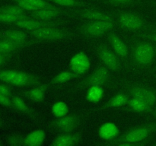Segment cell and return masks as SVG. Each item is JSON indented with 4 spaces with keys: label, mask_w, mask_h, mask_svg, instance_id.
I'll return each instance as SVG.
<instances>
[{
    "label": "cell",
    "mask_w": 156,
    "mask_h": 146,
    "mask_svg": "<svg viewBox=\"0 0 156 146\" xmlns=\"http://www.w3.org/2000/svg\"><path fill=\"white\" fill-rule=\"evenodd\" d=\"M117 20L123 28L129 30H138L152 27L138 14L129 12H120L117 14Z\"/></svg>",
    "instance_id": "cell-5"
},
{
    "label": "cell",
    "mask_w": 156,
    "mask_h": 146,
    "mask_svg": "<svg viewBox=\"0 0 156 146\" xmlns=\"http://www.w3.org/2000/svg\"><path fill=\"white\" fill-rule=\"evenodd\" d=\"M81 75L75 73L72 71H62L61 72L58 73L51 81L50 84L51 85H57V84H62L72 80V79L80 78Z\"/></svg>",
    "instance_id": "cell-25"
},
{
    "label": "cell",
    "mask_w": 156,
    "mask_h": 146,
    "mask_svg": "<svg viewBox=\"0 0 156 146\" xmlns=\"http://www.w3.org/2000/svg\"><path fill=\"white\" fill-rule=\"evenodd\" d=\"M46 138V133L43 129H36L24 136V145L41 146L44 144Z\"/></svg>",
    "instance_id": "cell-19"
},
{
    "label": "cell",
    "mask_w": 156,
    "mask_h": 146,
    "mask_svg": "<svg viewBox=\"0 0 156 146\" xmlns=\"http://www.w3.org/2000/svg\"><path fill=\"white\" fill-rule=\"evenodd\" d=\"M1 145H3V142H2V141L1 140V138H0V146Z\"/></svg>",
    "instance_id": "cell-40"
},
{
    "label": "cell",
    "mask_w": 156,
    "mask_h": 146,
    "mask_svg": "<svg viewBox=\"0 0 156 146\" xmlns=\"http://www.w3.org/2000/svg\"><path fill=\"white\" fill-rule=\"evenodd\" d=\"M156 132V122L143 125L139 127L133 128L126 131L115 139L106 141L104 144L107 145H117L120 142H130L133 146H141L146 144V139Z\"/></svg>",
    "instance_id": "cell-1"
},
{
    "label": "cell",
    "mask_w": 156,
    "mask_h": 146,
    "mask_svg": "<svg viewBox=\"0 0 156 146\" xmlns=\"http://www.w3.org/2000/svg\"><path fill=\"white\" fill-rule=\"evenodd\" d=\"M12 103H13V106L17 110L20 111V112L23 113L24 114H27L29 116L32 117L34 119H37L38 118V114L37 112H35L33 109L29 107L25 102L22 100L20 97L18 96H14L12 97Z\"/></svg>",
    "instance_id": "cell-23"
},
{
    "label": "cell",
    "mask_w": 156,
    "mask_h": 146,
    "mask_svg": "<svg viewBox=\"0 0 156 146\" xmlns=\"http://www.w3.org/2000/svg\"><path fill=\"white\" fill-rule=\"evenodd\" d=\"M131 97H135L144 100L153 107L156 104V93L151 88L138 85H129L126 88Z\"/></svg>",
    "instance_id": "cell-9"
},
{
    "label": "cell",
    "mask_w": 156,
    "mask_h": 146,
    "mask_svg": "<svg viewBox=\"0 0 156 146\" xmlns=\"http://www.w3.org/2000/svg\"><path fill=\"white\" fill-rule=\"evenodd\" d=\"M30 16H15L11 14L0 12V22L3 23H15L18 21L24 19H30Z\"/></svg>",
    "instance_id": "cell-28"
},
{
    "label": "cell",
    "mask_w": 156,
    "mask_h": 146,
    "mask_svg": "<svg viewBox=\"0 0 156 146\" xmlns=\"http://www.w3.org/2000/svg\"><path fill=\"white\" fill-rule=\"evenodd\" d=\"M115 25L114 21H92L79 26L76 31L88 37H99L111 31Z\"/></svg>",
    "instance_id": "cell-3"
},
{
    "label": "cell",
    "mask_w": 156,
    "mask_h": 146,
    "mask_svg": "<svg viewBox=\"0 0 156 146\" xmlns=\"http://www.w3.org/2000/svg\"><path fill=\"white\" fill-rule=\"evenodd\" d=\"M0 12L11 14V15H15V16H26L24 9H21L18 5L5 6V7L1 8Z\"/></svg>",
    "instance_id": "cell-29"
},
{
    "label": "cell",
    "mask_w": 156,
    "mask_h": 146,
    "mask_svg": "<svg viewBox=\"0 0 156 146\" xmlns=\"http://www.w3.org/2000/svg\"><path fill=\"white\" fill-rule=\"evenodd\" d=\"M156 55V48L153 43L147 41L137 43L133 48V56L139 65L147 66L153 62Z\"/></svg>",
    "instance_id": "cell-4"
},
{
    "label": "cell",
    "mask_w": 156,
    "mask_h": 146,
    "mask_svg": "<svg viewBox=\"0 0 156 146\" xmlns=\"http://www.w3.org/2000/svg\"><path fill=\"white\" fill-rule=\"evenodd\" d=\"M81 120L82 116L79 114H67L60 118H56V120L50 123V126L62 133H69L73 132L78 127Z\"/></svg>",
    "instance_id": "cell-7"
},
{
    "label": "cell",
    "mask_w": 156,
    "mask_h": 146,
    "mask_svg": "<svg viewBox=\"0 0 156 146\" xmlns=\"http://www.w3.org/2000/svg\"><path fill=\"white\" fill-rule=\"evenodd\" d=\"M24 136L18 134L9 135L7 138L8 144L12 146H21L24 145Z\"/></svg>",
    "instance_id": "cell-31"
},
{
    "label": "cell",
    "mask_w": 156,
    "mask_h": 146,
    "mask_svg": "<svg viewBox=\"0 0 156 146\" xmlns=\"http://www.w3.org/2000/svg\"><path fill=\"white\" fill-rule=\"evenodd\" d=\"M49 2L54 3L59 6L63 7H72L79 8V9H86L88 5L85 2H82L79 0H47Z\"/></svg>",
    "instance_id": "cell-26"
},
{
    "label": "cell",
    "mask_w": 156,
    "mask_h": 146,
    "mask_svg": "<svg viewBox=\"0 0 156 146\" xmlns=\"http://www.w3.org/2000/svg\"><path fill=\"white\" fill-rule=\"evenodd\" d=\"M129 97L127 94L124 93H119L114 95L111 100H108V102L105 103L102 106L99 108V109H105L108 108H115L120 107L124 105H126L128 100H129Z\"/></svg>",
    "instance_id": "cell-21"
},
{
    "label": "cell",
    "mask_w": 156,
    "mask_h": 146,
    "mask_svg": "<svg viewBox=\"0 0 156 146\" xmlns=\"http://www.w3.org/2000/svg\"><path fill=\"white\" fill-rule=\"evenodd\" d=\"M11 84L18 87L37 86L43 84V82L37 75L24 71H17Z\"/></svg>",
    "instance_id": "cell-13"
},
{
    "label": "cell",
    "mask_w": 156,
    "mask_h": 146,
    "mask_svg": "<svg viewBox=\"0 0 156 146\" xmlns=\"http://www.w3.org/2000/svg\"><path fill=\"white\" fill-rule=\"evenodd\" d=\"M48 84L43 83L41 85H37V86L34 87L31 89L24 91L22 94L33 102L41 103V102L44 101V98H45L46 91L48 89Z\"/></svg>",
    "instance_id": "cell-17"
},
{
    "label": "cell",
    "mask_w": 156,
    "mask_h": 146,
    "mask_svg": "<svg viewBox=\"0 0 156 146\" xmlns=\"http://www.w3.org/2000/svg\"><path fill=\"white\" fill-rule=\"evenodd\" d=\"M3 36L5 39L10 40L13 42L18 43H27L31 42L34 38L30 40H28V35L24 31L18 30H9L3 33Z\"/></svg>",
    "instance_id": "cell-22"
},
{
    "label": "cell",
    "mask_w": 156,
    "mask_h": 146,
    "mask_svg": "<svg viewBox=\"0 0 156 146\" xmlns=\"http://www.w3.org/2000/svg\"><path fill=\"white\" fill-rule=\"evenodd\" d=\"M66 15L78 17L91 21H114V17L105 12L89 9H80L79 10L68 11Z\"/></svg>",
    "instance_id": "cell-10"
},
{
    "label": "cell",
    "mask_w": 156,
    "mask_h": 146,
    "mask_svg": "<svg viewBox=\"0 0 156 146\" xmlns=\"http://www.w3.org/2000/svg\"><path fill=\"white\" fill-rule=\"evenodd\" d=\"M140 36L143 38V39L149 40L153 41V42L156 43V32L151 33H143V34L140 35Z\"/></svg>",
    "instance_id": "cell-35"
},
{
    "label": "cell",
    "mask_w": 156,
    "mask_h": 146,
    "mask_svg": "<svg viewBox=\"0 0 156 146\" xmlns=\"http://www.w3.org/2000/svg\"><path fill=\"white\" fill-rule=\"evenodd\" d=\"M120 130L115 123L108 122L100 126L98 129V135L102 140L106 141H112L119 136Z\"/></svg>",
    "instance_id": "cell-16"
},
{
    "label": "cell",
    "mask_w": 156,
    "mask_h": 146,
    "mask_svg": "<svg viewBox=\"0 0 156 146\" xmlns=\"http://www.w3.org/2000/svg\"><path fill=\"white\" fill-rule=\"evenodd\" d=\"M28 33L34 39L44 41H56L70 39L76 36L74 32L65 29H59L56 27H45L36 30H28Z\"/></svg>",
    "instance_id": "cell-2"
},
{
    "label": "cell",
    "mask_w": 156,
    "mask_h": 146,
    "mask_svg": "<svg viewBox=\"0 0 156 146\" xmlns=\"http://www.w3.org/2000/svg\"><path fill=\"white\" fill-rule=\"evenodd\" d=\"M17 27L25 30H31L36 29L42 28L45 27H58L62 24L61 21H50V20H37L30 18V19H24L18 21L15 23Z\"/></svg>",
    "instance_id": "cell-12"
},
{
    "label": "cell",
    "mask_w": 156,
    "mask_h": 146,
    "mask_svg": "<svg viewBox=\"0 0 156 146\" xmlns=\"http://www.w3.org/2000/svg\"><path fill=\"white\" fill-rule=\"evenodd\" d=\"M69 67L70 71L82 75L90 68L91 62L85 53L79 52L71 58Z\"/></svg>",
    "instance_id": "cell-11"
},
{
    "label": "cell",
    "mask_w": 156,
    "mask_h": 146,
    "mask_svg": "<svg viewBox=\"0 0 156 146\" xmlns=\"http://www.w3.org/2000/svg\"><path fill=\"white\" fill-rule=\"evenodd\" d=\"M108 40L116 54L121 58H126L128 56V48L123 40L114 32L108 34Z\"/></svg>",
    "instance_id": "cell-15"
},
{
    "label": "cell",
    "mask_w": 156,
    "mask_h": 146,
    "mask_svg": "<svg viewBox=\"0 0 156 146\" xmlns=\"http://www.w3.org/2000/svg\"><path fill=\"white\" fill-rule=\"evenodd\" d=\"M97 53L98 58L104 65L109 70L117 71L120 68V61L115 52H113L105 44H101L97 47Z\"/></svg>",
    "instance_id": "cell-8"
},
{
    "label": "cell",
    "mask_w": 156,
    "mask_h": 146,
    "mask_svg": "<svg viewBox=\"0 0 156 146\" xmlns=\"http://www.w3.org/2000/svg\"><path fill=\"white\" fill-rule=\"evenodd\" d=\"M104 96V89L100 85H93L88 88L86 93V100L90 103H98Z\"/></svg>",
    "instance_id": "cell-24"
},
{
    "label": "cell",
    "mask_w": 156,
    "mask_h": 146,
    "mask_svg": "<svg viewBox=\"0 0 156 146\" xmlns=\"http://www.w3.org/2000/svg\"><path fill=\"white\" fill-rule=\"evenodd\" d=\"M0 104L5 106H14L12 100L9 98V97L0 93Z\"/></svg>",
    "instance_id": "cell-34"
},
{
    "label": "cell",
    "mask_w": 156,
    "mask_h": 146,
    "mask_svg": "<svg viewBox=\"0 0 156 146\" xmlns=\"http://www.w3.org/2000/svg\"><path fill=\"white\" fill-rule=\"evenodd\" d=\"M153 115L156 117V104H155V110H154V112H153Z\"/></svg>",
    "instance_id": "cell-39"
},
{
    "label": "cell",
    "mask_w": 156,
    "mask_h": 146,
    "mask_svg": "<svg viewBox=\"0 0 156 146\" xmlns=\"http://www.w3.org/2000/svg\"><path fill=\"white\" fill-rule=\"evenodd\" d=\"M5 56L3 55V53H0V65H2L5 62Z\"/></svg>",
    "instance_id": "cell-37"
},
{
    "label": "cell",
    "mask_w": 156,
    "mask_h": 146,
    "mask_svg": "<svg viewBox=\"0 0 156 146\" xmlns=\"http://www.w3.org/2000/svg\"><path fill=\"white\" fill-rule=\"evenodd\" d=\"M82 141V132L63 133L57 135L51 143L52 146H73L80 144Z\"/></svg>",
    "instance_id": "cell-14"
},
{
    "label": "cell",
    "mask_w": 156,
    "mask_h": 146,
    "mask_svg": "<svg viewBox=\"0 0 156 146\" xmlns=\"http://www.w3.org/2000/svg\"><path fill=\"white\" fill-rule=\"evenodd\" d=\"M51 111L56 118H60L69 113V106L65 102L58 101L53 105Z\"/></svg>",
    "instance_id": "cell-27"
},
{
    "label": "cell",
    "mask_w": 156,
    "mask_h": 146,
    "mask_svg": "<svg viewBox=\"0 0 156 146\" xmlns=\"http://www.w3.org/2000/svg\"><path fill=\"white\" fill-rule=\"evenodd\" d=\"M109 69L105 65H99L90 75L85 78L82 82H79L75 86L76 89L89 88L93 85H100L102 86L109 79Z\"/></svg>",
    "instance_id": "cell-6"
},
{
    "label": "cell",
    "mask_w": 156,
    "mask_h": 146,
    "mask_svg": "<svg viewBox=\"0 0 156 146\" xmlns=\"http://www.w3.org/2000/svg\"><path fill=\"white\" fill-rule=\"evenodd\" d=\"M29 2L31 3L34 7H36L37 9H59L57 6H55L54 5L51 4L47 0H27Z\"/></svg>",
    "instance_id": "cell-30"
},
{
    "label": "cell",
    "mask_w": 156,
    "mask_h": 146,
    "mask_svg": "<svg viewBox=\"0 0 156 146\" xmlns=\"http://www.w3.org/2000/svg\"><path fill=\"white\" fill-rule=\"evenodd\" d=\"M126 105H127V109L131 112L149 113L152 111V106L148 104L144 100L135 97L129 98Z\"/></svg>",
    "instance_id": "cell-20"
},
{
    "label": "cell",
    "mask_w": 156,
    "mask_h": 146,
    "mask_svg": "<svg viewBox=\"0 0 156 146\" xmlns=\"http://www.w3.org/2000/svg\"><path fill=\"white\" fill-rule=\"evenodd\" d=\"M0 93L4 95L7 96V97H9L11 94V91L7 86L4 85H0Z\"/></svg>",
    "instance_id": "cell-36"
},
{
    "label": "cell",
    "mask_w": 156,
    "mask_h": 146,
    "mask_svg": "<svg viewBox=\"0 0 156 146\" xmlns=\"http://www.w3.org/2000/svg\"><path fill=\"white\" fill-rule=\"evenodd\" d=\"M17 5L18 6L23 9L24 10L26 11H30V12H33V11L37 10L36 7L33 5L30 2H29L27 0H15Z\"/></svg>",
    "instance_id": "cell-33"
},
{
    "label": "cell",
    "mask_w": 156,
    "mask_h": 146,
    "mask_svg": "<svg viewBox=\"0 0 156 146\" xmlns=\"http://www.w3.org/2000/svg\"><path fill=\"white\" fill-rule=\"evenodd\" d=\"M3 126H4V121H3L2 119L0 117V129H1V128H2Z\"/></svg>",
    "instance_id": "cell-38"
},
{
    "label": "cell",
    "mask_w": 156,
    "mask_h": 146,
    "mask_svg": "<svg viewBox=\"0 0 156 146\" xmlns=\"http://www.w3.org/2000/svg\"><path fill=\"white\" fill-rule=\"evenodd\" d=\"M98 1L113 5H129L136 2V0H98Z\"/></svg>",
    "instance_id": "cell-32"
},
{
    "label": "cell",
    "mask_w": 156,
    "mask_h": 146,
    "mask_svg": "<svg viewBox=\"0 0 156 146\" xmlns=\"http://www.w3.org/2000/svg\"><path fill=\"white\" fill-rule=\"evenodd\" d=\"M68 11H64L62 9H37V10L33 11L30 14V17L34 19L37 20H51L53 18H56L59 15L62 14H67Z\"/></svg>",
    "instance_id": "cell-18"
}]
</instances>
